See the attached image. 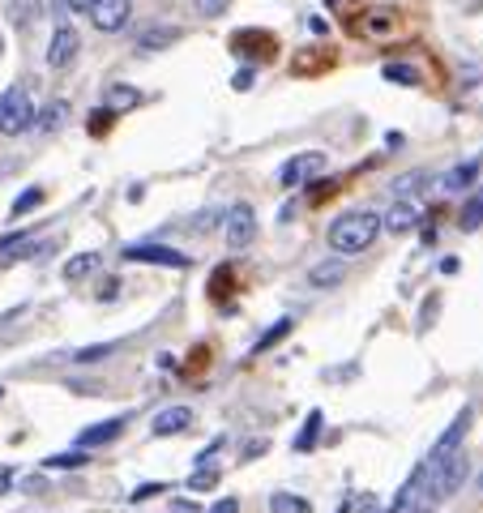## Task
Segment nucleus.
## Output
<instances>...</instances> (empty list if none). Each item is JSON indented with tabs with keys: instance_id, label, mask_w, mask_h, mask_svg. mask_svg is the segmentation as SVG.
Returning <instances> with one entry per match:
<instances>
[{
	"instance_id": "nucleus-1",
	"label": "nucleus",
	"mask_w": 483,
	"mask_h": 513,
	"mask_svg": "<svg viewBox=\"0 0 483 513\" xmlns=\"http://www.w3.org/2000/svg\"><path fill=\"white\" fill-rule=\"evenodd\" d=\"M377 231H381V214H372V210H347V214H338L326 227V244L338 256H355V253H364V248H372Z\"/></svg>"
},
{
	"instance_id": "nucleus-2",
	"label": "nucleus",
	"mask_w": 483,
	"mask_h": 513,
	"mask_svg": "<svg viewBox=\"0 0 483 513\" xmlns=\"http://www.w3.org/2000/svg\"><path fill=\"white\" fill-rule=\"evenodd\" d=\"M26 129H35V103L26 95V86H9L0 95V133L4 138H21Z\"/></svg>"
},
{
	"instance_id": "nucleus-3",
	"label": "nucleus",
	"mask_w": 483,
	"mask_h": 513,
	"mask_svg": "<svg viewBox=\"0 0 483 513\" xmlns=\"http://www.w3.org/2000/svg\"><path fill=\"white\" fill-rule=\"evenodd\" d=\"M120 256L133 261V265H167V270H189L193 265V256H184L180 248H167V244H129Z\"/></svg>"
},
{
	"instance_id": "nucleus-4",
	"label": "nucleus",
	"mask_w": 483,
	"mask_h": 513,
	"mask_svg": "<svg viewBox=\"0 0 483 513\" xmlns=\"http://www.w3.org/2000/svg\"><path fill=\"white\" fill-rule=\"evenodd\" d=\"M223 227H227V248L240 253V248H249L252 240H257V210H252L249 201H235L227 218H223Z\"/></svg>"
},
{
	"instance_id": "nucleus-5",
	"label": "nucleus",
	"mask_w": 483,
	"mask_h": 513,
	"mask_svg": "<svg viewBox=\"0 0 483 513\" xmlns=\"http://www.w3.org/2000/svg\"><path fill=\"white\" fill-rule=\"evenodd\" d=\"M133 18V0H95L90 4V21H95L103 35H120Z\"/></svg>"
},
{
	"instance_id": "nucleus-6",
	"label": "nucleus",
	"mask_w": 483,
	"mask_h": 513,
	"mask_svg": "<svg viewBox=\"0 0 483 513\" xmlns=\"http://www.w3.org/2000/svg\"><path fill=\"white\" fill-rule=\"evenodd\" d=\"M326 167V155H317V150H309V155H295V158H287L283 167H278V184L283 189H300L309 176H317Z\"/></svg>"
},
{
	"instance_id": "nucleus-7",
	"label": "nucleus",
	"mask_w": 483,
	"mask_h": 513,
	"mask_svg": "<svg viewBox=\"0 0 483 513\" xmlns=\"http://www.w3.org/2000/svg\"><path fill=\"white\" fill-rule=\"evenodd\" d=\"M81 52V35L73 26H56V35L47 43V69H69Z\"/></svg>"
},
{
	"instance_id": "nucleus-8",
	"label": "nucleus",
	"mask_w": 483,
	"mask_h": 513,
	"mask_svg": "<svg viewBox=\"0 0 483 513\" xmlns=\"http://www.w3.org/2000/svg\"><path fill=\"white\" fill-rule=\"evenodd\" d=\"M180 39H184V30H180V26H163V21H155V26H146V30L137 35L133 52H137V56H155V52L175 47Z\"/></svg>"
},
{
	"instance_id": "nucleus-9",
	"label": "nucleus",
	"mask_w": 483,
	"mask_h": 513,
	"mask_svg": "<svg viewBox=\"0 0 483 513\" xmlns=\"http://www.w3.org/2000/svg\"><path fill=\"white\" fill-rule=\"evenodd\" d=\"M309 282H312V291H334V287H343V282H347V256H326V261H317L309 270Z\"/></svg>"
},
{
	"instance_id": "nucleus-10",
	"label": "nucleus",
	"mask_w": 483,
	"mask_h": 513,
	"mask_svg": "<svg viewBox=\"0 0 483 513\" xmlns=\"http://www.w3.org/2000/svg\"><path fill=\"white\" fill-rule=\"evenodd\" d=\"M193 424H197L193 407H167V411H158L155 419H150V433L155 436H180V433H189Z\"/></svg>"
},
{
	"instance_id": "nucleus-11",
	"label": "nucleus",
	"mask_w": 483,
	"mask_h": 513,
	"mask_svg": "<svg viewBox=\"0 0 483 513\" xmlns=\"http://www.w3.org/2000/svg\"><path fill=\"white\" fill-rule=\"evenodd\" d=\"M381 227L394 231V236H406L411 227H419V206L415 201H394L386 214H381Z\"/></svg>"
},
{
	"instance_id": "nucleus-12",
	"label": "nucleus",
	"mask_w": 483,
	"mask_h": 513,
	"mask_svg": "<svg viewBox=\"0 0 483 513\" xmlns=\"http://www.w3.org/2000/svg\"><path fill=\"white\" fill-rule=\"evenodd\" d=\"M232 47L240 52V56L261 60V56H270L274 52V39L266 35V30H240V35H232Z\"/></svg>"
},
{
	"instance_id": "nucleus-13",
	"label": "nucleus",
	"mask_w": 483,
	"mask_h": 513,
	"mask_svg": "<svg viewBox=\"0 0 483 513\" xmlns=\"http://www.w3.org/2000/svg\"><path fill=\"white\" fill-rule=\"evenodd\" d=\"M124 433V419H103V424H90L86 433L78 436V450H95V445H107Z\"/></svg>"
},
{
	"instance_id": "nucleus-14",
	"label": "nucleus",
	"mask_w": 483,
	"mask_h": 513,
	"mask_svg": "<svg viewBox=\"0 0 483 513\" xmlns=\"http://www.w3.org/2000/svg\"><path fill=\"white\" fill-rule=\"evenodd\" d=\"M69 124V103L64 99H52L47 107H43L39 116H35V129H39L43 138H52V133H60Z\"/></svg>"
},
{
	"instance_id": "nucleus-15",
	"label": "nucleus",
	"mask_w": 483,
	"mask_h": 513,
	"mask_svg": "<svg viewBox=\"0 0 483 513\" xmlns=\"http://www.w3.org/2000/svg\"><path fill=\"white\" fill-rule=\"evenodd\" d=\"M43 13V0H4V18L13 21V26H30V21Z\"/></svg>"
},
{
	"instance_id": "nucleus-16",
	"label": "nucleus",
	"mask_w": 483,
	"mask_h": 513,
	"mask_svg": "<svg viewBox=\"0 0 483 513\" xmlns=\"http://www.w3.org/2000/svg\"><path fill=\"white\" fill-rule=\"evenodd\" d=\"M141 103V90L129 86V81H116V86H107V112H129Z\"/></svg>"
},
{
	"instance_id": "nucleus-17",
	"label": "nucleus",
	"mask_w": 483,
	"mask_h": 513,
	"mask_svg": "<svg viewBox=\"0 0 483 513\" xmlns=\"http://www.w3.org/2000/svg\"><path fill=\"white\" fill-rule=\"evenodd\" d=\"M466 428H470V411H458V419L449 424V433L432 445V454H449V450H458V445H462V436H466Z\"/></svg>"
},
{
	"instance_id": "nucleus-18",
	"label": "nucleus",
	"mask_w": 483,
	"mask_h": 513,
	"mask_svg": "<svg viewBox=\"0 0 483 513\" xmlns=\"http://www.w3.org/2000/svg\"><path fill=\"white\" fill-rule=\"evenodd\" d=\"M30 240H35V231H13V236H0V261L30 256Z\"/></svg>"
},
{
	"instance_id": "nucleus-19",
	"label": "nucleus",
	"mask_w": 483,
	"mask_h": 513,
	"mask_svg": "<svg viewBox=\"0 0 483 513\" xmlns=\"http://www.w3.org/2000/svg\"><path fill=\"white\" fill-rule=\"evenodd\" d=\"M424 184H428V172H406V176H398L389 189H394V198L398 201H411V198L424 193Z\"/></svg>"
},
{
	"instance_id": "nucleus-20",
	"label": "nucleus",
	"mask_w": 483,
	"mask_h": 513,
	"mask_svg": "<svg viewBox=\"0 0 483 513\" xmlns=\"http://www.w3.org/2000/svg\"><path fill=\"white\" fill-rule=\"evenodd\" d=\"M458 227H462V231H479V227H483V184L475 189V193H470V201L462 206V214H458Z\"/></svg>"
},
{
	"instance_id": "nucleus-21",
	"label": "nucleus",
	"mask_w": 483,
	"mask_h": 513,
	"mask_svg": "<svg viewBox=\"0 0 483 513\" xmlns=\"http://www.w3.org/2000/svg\"><path fill=\"white\" fill-rule=\"evenodd\" d=\"M95 270H98V253H78L64 261V278L69 282H81V278H90Z\"/></svg>"
},
{
	"instance_id": "nucleus-22",
	"label": "nucleus",
	"mask_w": 483,
	"mask_h": 513,
	"mask_svg": "<svg viewBox=\"0 0 483 513\" xmlns=\"http://www.w3.org/2000/svg\"><path fill=\"white\" fill-rule=\"evenodd\" d=\"M475 176H479V158H475V163H462V167H453V172L445 176V193H462V189H470Z\"/></svg>"
},
{
	"instance_id": "nucleus-23",
	"label": "nucleus",
	"mask_w": 483,
	"mask_h": 513,
	"mask_svg": "<svg viewBox=\"0 0 483 513\" xmlns=\"http://www.w3.org/2000/svg\"><path fill=\"white\" fill-rule=\"evenodd\" d=\"M120 351V342H95V347H78L73 364H98V359H112Z\"/></svg>"
},
{
	"instance_id": "nucleus-24",
	"label": "nucleus",
	"mask_w": 483,
	"mask_h": 513,
	"mask_svg": "<svg viewBox=\"0 0 483 513\" xmlns=\"http://www.w3.org/2000/svg\"><path fill=\"white\" fill-rule=\"evenodd\" d=\"M291 325H295V321H291V316H283V321H274L270 330H266V334L257 338V347H252V356H261V351H270L274 342H283V338L291 334Z\"/></svg>"
},
{
	"instance_id": "nucleus-25",
	"label": "nucleus",
	"mask_w": 483,
	"mask_h": 513,
	"mask_svg": "<svg viewBox=\"0 0 483 513\" xmlns=\"http://www.w3.org/2000/svg\"><path fill=\"white\" fill-rule=\"evenodd\" d=\"M270 513H312V505L304 500V496L274 492V496H270Z\"/></svg>"
},
{
	"instance_id": "nucleus-26",
	"label": "nucleus",
	"mask_w": 483,
	"mask_h": 513,
	"mask_svg": "<svg viewBox=\"0 0 483 513\" xmlns=\"http://www.w3.org/2000/svg\"><path fill=\"white\" fill-rule=\"evenodd\" d=\"M90 458H86V450H73V454H52L43 467H52V471H81Z\"/></svg>"
},
{
	"instance_id": "nucleus-27",
	"label": "nucleus",
	"mask_w": 483,
	"mask_h": 513,
	"mask_svg": "<svg viewBox=\"0 0 483 513\" xmlns=\"http://www.w3.org/2000/svg\"><path fill=\"white\" fill-rule=\"evenodd\" d=\"M317 436H321V411H312L309 419H304V433L295 436V450H300V454L312 450V445H317Z\"/></svg>"
},
{
	"instance_id": "nucleus-28",
	"label": "nucleus",
	"mask_w": 483,
	"mask_h": 513,
	"mask_svg": "<svg viewBox=\"0 0 483 513\" xmlns=\"http://www.w3.org/2000/svg\"><path fill=\"white\" fill-rule=\"evenodd\" d=\"M381 78L394 81V86H419V73H415L411 64H386V69H381Z\"/></svg>"
},
{
	"instance_id": "nucleus-29",
	"label": "nucleus",
	"mask_w": 483,
	"mask_h": 513,
	"mask_svg": "<svg viewBox=\"0 0 483 513\" xmlns=\"http://www.w3.org/2000/svg\"><path fill=\"white\" fill-rule=\"evenodd\" d=\"M227 9H232V0H193L197 18H223Z\"/></svg>"
},
{
	"instance_id": "nucleus-30",
	"label": "nucleus",
	"mask_w": 483,
	"mask_h": 513,
	"mask_svg": "<svg viewBox=\"0 0 483 513\" xmlns=\"http://www.w3.org/2000/svg\"><path fill=\"white\" fill-rule=\"evenodd\" d=\"M39 201H43V189H26V193L13 201V214H26V210H35Z\"/></svg>"
},
{
	"instance_id": "nucleus-31",
	"label": "nucleus",
	"mask_w": 483,
	"mask_h": 513,
	"mask_svg": "<svg viewBox=\"0 0 483 513\" xmlns=\"http://www.w3.org/2000/svg\"><path fill=\"white\" fill-rule=\"evenodd\" d=\"M214 484H218V471H210V467H201V471L189 479V488H193V492H206V488H214Z\"/></svg>"
},
{
	"instance_id": "nucleus-32",
	"label": "nucleus",
	"mask_w": 483,
	"mask_h": 513,
	"mask_svg": "<svg viewBox=\"0 0 483 513\" xmlns=\"http://www.w3.org/2000/svg\"><path fill=\"white\" fill-rule=\"evenodd\" d=\"M334 193H338V180H321V184H317V193H312V206H317V201H326V198H334Z\"/></svg>"
},
{
	"instance_id": "nucleus-33",
	"label": "nucleus",
	"mask_w": 483,
	"mask_h": 513,
	"mask_svg": "<svg viewBox=\"0 0 483 513\" xmlns=\"http://www.w3.org/2000/svg\"><path fill=\"white\" fill-rule=\"evenodd\" d=\"M252 81H257V69H240V73L232 78V86L235 90H252Z\"/></svg>"
},
{
	"instance_id": "nucleus-34",
	"label": "nucleus",
	"mask_w": 483,
	"mask_h": 513,
	"mask_svg": "<svg viewBox=\"0 0 483 513\" xmlns=\"http://www.w3.org/2000/svg\"><path fill=\"white\" fill-rule=\"evenodd\" d=\"M210 513H240V500H235V496H218L210 505Z\"/></svg>"
},
{
	"instance_id": "nucleus-35",
	"label": "nucleus",
	"mask_w": 483,
	"mask_h": 513,
	"mask_svg": "<svg viewBox=\"0 0 483 513\" xmlns=\"http://www.w3.org/2000/svg\"><path fill=\"white\" fill-rule=\"evenodd\" d=\"M218 450H223V441H210V445H206V450L197 454V471H201V467H210V462H214V454H218Z\"/></svg>"
},
{
	"instance_id": "nucleus-36",
	"label": "nucleus",
	"mask_w": 483,
	"mask_h": 513,
	"mask_svg": "<svg viewBox=\"0 0 483 513\" xmlns=\"http://www.w3.org/2000/svg\"><path fill=\"white\" fill-rule=\"evenodd\" d=\"M112 116H116V112H103V107L90 112V133H103V124H112Z\"/></svg>"
},
{
	"instance_id": "nucleus-37",
	"label": "nucleus",
	"mask_w": 483,
	"mask_h": 513,
	"mask_svg": "<svg viewBox=\"0 0 483 513\" xmlns=\"http://www.w3.org/2000/svg\"><path fill=\"white\" fill-rule=\"evenodd\" d=\"M436 304H441V299H436V296H428L424 313H419V330H428V325H432V316H436Z\"/></svg>"
},
{
	"instance_id": "nucleus-38",
	"label": "nucleus",
	"mask_w": 483,
	"mask_h": 513,
	"mask_svg": "<svg viewBox=\"0 0 483 513\" xmlns=\"http://www.w3.org/2000/svg\"><path fill=\"white\" fill-rule=\"evenodd\" d=\"M389 18H394V13H372V21H368V30H372V35H381V30H389Z\"/></svg>"
},
{
	"instance_id": "nucleus-39",
	"label": "nucleus",
	"mask_w": 483,
	"mask_h": 513,
	"mask_svg": "<svg viewBox=\"0 0 483 513\" xmlns=\"http://www.w3.org/2000/svg\"><path fill=\"white\" fill-rule=\"evenodd\" d=\"M120 291V278H103V287H98V299H116Z\"/></svg>"
},
{
	"instance_id": "nucleus-40",
	"label": "nucleus",
	"mask_w": 483,
	"mask_h": 513,
	"mask_svg": "<svg viewBox=\"0 0 483 513\" xmlns=\"http://www.w3.org/2000/svg\"><path fill=\"white\" fill-rule=\"evenodd\" d=\"M155 492H163V484H146V488H137L133 500H146V496H155Z\"/></svg>"
},
{
	"instance_id": "nucleus-41",
	"label": "nucleus",
	"mask_w": 483,
	"mask_h": 513,
	"mask_svg": "<svg viewBox=\"0 0 483 513\" xmlns=\"http://www.w3.org/2000/svg\"><path fill=\"white\" fill-rule=\"evenodd\" d=\"M167 513H197V505L193 500H172V509Z\"/></svg>"
},
{
	"instance_id": "nucleus-42",
	"label": "nucleus",
	"mask_w": 483,
	"mask_h": 513,
	"mask_svg": "<svg viewBox=\"0 0 483 513\" xmlns=\"http://www.w3.org/2000/svg\"><path fill=\"white\" fill-rule=\"evenodd\" d=\"M257 454H266V441H249L244 445V458H257Z\"/></svg>"
},
{
	"instance_id": "nucleus-43",
	"label": "nucleus",
	"mask_w": 483,
	"mask_h": 513,
	"mask_svg": "<svg viewBox=\"0 0 483 513\" xmlns=\"http://www.w3.org/2000/svg\"><path fill=\"white\" fill-rule=\"evenodd\" d=\"M90 4H95V0H69V9H73V13H90Z\"/></svg>"
},
{
	"instance_id": "nucleus-44",
	"label": "nucleus",
	"mask_w": 483,
	"mask_h": 513,
	"mask_svg": "<svg viewBox=\"0 0 483 513\" xmlns=\"http://www.w3.org/2000/svg\"><path fill=\"white\" fill-rule=\"evenodd\" d=\"M338 513H351V505H343V509H338Z\"/></svg>"
},
{
	"instance_id": "nucleus-45",
	"label": "nucleus",
	"mask_w": 483,
	"mask_h": 513,
	"mask_svg": "<svg viewBox=\"0 0 483 513\" xmlns=\"http://www.w3.org/2000/svg\"><path fill=\"white\" fill-rule=\"evenodd\" d=\"M0 47H4V39H0Z\"/></svg>"
},
{
	"instance_id": "nucleus-46",
	"label": "nucleus",
	"mask_w": 483,
	"mask_h": 513,
	"mask_svg": "<svg viewBox=\"0 0 483 513\" xmlns=\"http://www.w3.org/2000/svg\"><path fill=\"white\" fill-rule=\"evenodd\" d=\"M0 394H4V390H0Z\"/></svg>"
}]
</instances>
